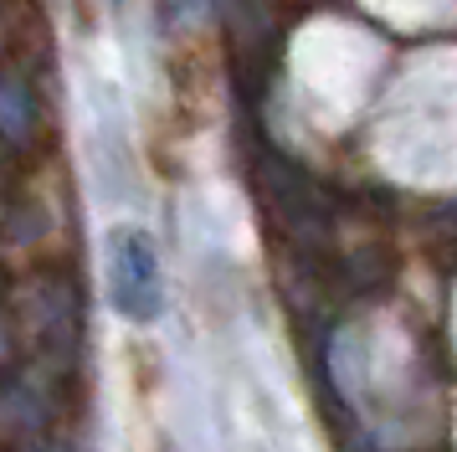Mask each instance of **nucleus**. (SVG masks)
I'll list each match as a JSON object with an SVG mask.
<instances>
[{
    "label": "nucleus",
    "instance_id": "2",
    "mask_svg": "<svg viewBox=\"0 0 457 452\" xmlns=\"http://www.w3.org/2000/svg\"><path fill=\"white\" fill-rule=\"evenodd\" d=\"M380 11H391V16H401V21H427V16H436L447 0H375Z\"/></svg>",
    "mask_w": 457,
    "mask_h": 452
},
{
    "label": "nucleus",
    "instance_id": "1",
    "mask_svg": "<svg viewBox=\"0 0 457 452\" xmlns=\"http://www.w3.org/2000/svg\"><path fill=\"white\" fill-rule=\"evenodd\" d=\"M108 298L134 324L160 319V304H165V293H160V257H154V242L139 226H119L108 237Z\"/></svg>",
    "mask_w": 457,
    "mask_h": 452
}]
</instances>
